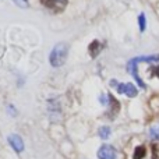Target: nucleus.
I'll use <instances>...</instances> for the list:
<instances>
[{
	"instance_id": "nucleus-1",
	"label": "nucleus",
	"mask_w": 159,
	"mask_h": 159,
	"mask_svg": "<svg viewBox=\"0 0 159 159\" xmlns=\"http://www.w3.org/2000/svg\"><path fill=\"white\" fill-rule=\"evenodd\" d=\"M67 53H69V46L64 42L57 43L55 48L52 49L49 56V61L53 67H60L66 63L67 60Z\"/></svg>"
},
{
	"instance_id": "nucleus-2",
	"label": "nucleus",
	"mask_w": 159,
	"mask_h": 159,
	"mask_svg": "<svg viewBox=\"0 0 159 159\" xmlns=\"http://www.w3.org/2000/svg\"><path fill=\"white\" fill-rule=\"evenodd\" d=\"M110 84L116 85V89H117L119 93H126V95L130 96V98L137 96V88H135L133 84H117L116 81H112Z\"/></svg>"
},
{
	"instance_id": "nucleus-3",
	"label": "nucleus",
	"mask_w": 159,
	"mask_h": 159,
	"mask_svg": "<svg viewBox=\"0 0 159 159\" xmlns=\"http://www.w3.org/2000/svg\"><path fill=\"white\" fill-rule=\"evenodd\" d=\"M99 159H116V149L112 145H102L98 151Z\"/></svg>"
},
{
	"instance_id": "nucleus-4",
	"label": "nucleus",
	"mask_w": 159,
	"mask_h": 159,
	"mask_svg": "<svg viewBox=\"0 0 159 159\" xmlns=\"http://www.w3.org/2000/svg\"><path fill=\"white\" fill-rule=\"evenodd\" d=\"M45 6L50 10H55V11H61L67 4V0H42Z\"/></svg>"
},
{
	"instance_id": "nucleus-5",
	"label": "nucleus",
	"mask_w": 159,
	"mask_h": 159,
	"mask_svg": "<svg viewBox=\"0 0 159 159\" xmlns=\"http://www.w3.org/2000/svg\"><path fill=\"white\" fill-rule=\"evenodd\" d=\"M8 143L10 145L14 148L16 152H22L24 151V143H22V138L17 134H11L8 135Z\"/></svg>"
},
{
	"instance_id": "nucleus-6",
	"label": "nucleus",
	"mask_w": 159,
	"mask_h": 159,
	"mask_svg": "<svg viewBox=\"0 0 159 159\" xmlns=\"http://www.w3.org/2000/svg\"><path fill=\"white\" fill-rule=\"evenodd\" d=\"M101 49H102L101 42H99V41H93L92 43L89 45V53H91V56H92V57H96V56L99 55V52H101Z\"/></svg>"
},
{
	"instance_id": "nucleus-7",
	"label": "nucleus",
	"mask_w": 159,
	"mask_h": 159,
	"mask_svg": "<svg viewBox=\"0 0 159 159\" xmlns=\"http://www.w3.org/2000/svg\"><path fill=\"white\" fill-rule=\"evenodd\" d=\"M149 135H151V138H154V140H159V123L149 129Z\"/></svg>"
},
{
	"instance_id": "nucleus-8",
	"label": "nucleus",
	"mask_w": 159,
	"mask_h": 159,
	"mask_svg": "<svg viewBox=\"0 0 159 159\" xmlns=\"http://www.w3.org/2000/svg\"><path fill=\"white\" fill-rule=\"evenodd\" d=\"M144 157H145V148L144 147H137L134 151V159H143Z\"/></svg>"
},
{
	"instance_id": "nucleus-9",
	"label": "nucleus",
	"mask_w": 159,
	"mask_h": 159,
	"mask_svg": "<svg viewBox=\"0 0 159 159\" xmlns=\"http://www.w3.org/2000/svg\"><path fill=\"white\" fill-rule=\"evenodd\" d=\"M99 135H101V138H103V140L109 138L110 129H109V127H101V129H99Z\"/></svg>"
},
{
	"instance_id": "nucleus-10",
	"label": "nucleus",
	"mask_w": 159,
	"mask_h": 159,
	"mask_svg": "<svg viewBox=\"0 0 159 159\" xmlns=\"http://www.w3.org/2000/svg\"><path fill=\"white\" fill-rule=\"evenodd\" d=\"M138 22H140V30L144 31L145 30V16L144 14H141L140 18H138Z\"/></svg>"
}]
</instances>
